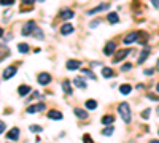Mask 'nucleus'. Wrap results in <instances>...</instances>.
Instances as JSON below:
<instances>
[{
	"label": "nucleus",
	"instance_id": "1",
	"mask_svg": "<svg viewBox=\"0 0 159 143\" xmlns=\"http://www.w3.org/2000/svg\"><path fill=\"white\" fill-rule=\"evenodd\" d=\"M118 111H119V115H121L124 122H130V107H129V103H127V102L119 103Z\"/></svg>",
	"mask_w": 159,
	"mask_h": 143
},
{
	"label": "nucleus",
	"instance_id": "40",
	"mask_svg": "<svg viewBox=\"0 0 159 143\" xmlns=\"http://www.w3.org/2000/svg\"><path fill=\"white\" fill-rule=\"evenodd\" d=\"M2 35H3V29L0 27V37H2Z\"/></svg>",
	"mask_w": 159,
	"mask_h": 143
},
{
	"label": "nucleus",
	"instance_id": "13",
	"mask_svg": "<svg viewBox=\"0 0 159 143\" xmlns=\"http://www.w3.org/2000/svg\"><path fill=\"white\" fill-rule=\"evenodd\" d=\"M10 54V49L6 48L5 45H0V62H2V60H5V57L8 56Z\"/></svg>",
	"mask_w": 159,
	"mask_h": 143
},
{
	"label": "nucleus",
	"instance_id": "24",
	"mask_svg": "<svg viewBox=\"0 0 159 143\" xmlns=\"http://www.w3.org/2000/svg\"><path fill=\"white\" fill-rule=\"evenodd\" d=\"M35 38H40V40H43L45 35H43V32H41V29H38V27H35V30H34V33H32Z\"/></svg>",
	"mask_w": 159,
	"mask_h": 143
},
{
	"label": "nucleus",
	"instance_id": "11",
	"mask_svg": "<svg viewBox=\"0 0 159 143\" xmlns=\"http://www.w3.org/2000/svg\"><path fill=\"white\" fill-rule=\"evenodd\" d=\"M6 137H8L10 140L16 142L18 138H19V129H18V127H13V129H11L10 132H8V135H6Z\"/></svg>",
	"mask_w": 159,
	"mask_h": 143
},
{
	"label": "nucleus",
	"instance_id": "10",
	"mask_svg": "<svg viewBox=\"0 0 159 143\" xmlns=\"http://www.w3.org/2000/svg\"><path fill=\"white\" fill-rule=\"evenodd\" d=\"M16 75V67H8L5 72H3V80H8V78H11V76H14Z\"/></svg>",
	"mask_w": 159,
	"mask_h": 143
},
{
	"label": "nucleus",
	"instance_id": "36",
	"mask_svg": "<svg viewBox=\"0 0 159 143\" xmlns=\"http://www.w3.org/2000/svg\"><path fill=\"white\" fill-rule=\"evenodd\" d=\"M22 3H24V5H32L34 0H22Z\"/></svg>",
	"mask_w": 159,
	"mask_h": 143
},
{
	"label": "nucleus",
	"instance_id": "8",
	"mask_svg": "<svg viewBox=\"0 0 159 143\" xmlns=\"http://www.w3.org/2000/svg\"><path fill=\"white\" fill-rule=\"evenodd\" d=\"M61 33L62 35H70V33H73V26L72 24H62V27H61Z\"/></svg>",
	"mask_w": 159,
	"mask_h": 143
},
{
	"label": "nucleus",
	"instance_id": "25",
	"mask_svg": "<svg viewBox=\"0 0 159 143\" xmlns=\"http://www.w3.org/2000/svg\"><path fill=\"white\" fill-rule=\"evenodd\" d=\"M86 108H88V110H96V108H97V102H96V100H88Z\"/></svg>",
	"mask_w": 159,
	"mask_h": 143
},
{
	"label": "nucleus",
	"instance_id": "30",
	"mask_svg": "<svg viewBox=\"0 0 159 143\" xmlns=\"http://www.w3.org/2000/svg\"><path fill=\"white\" fill-rule=\"evenodd\" d=\"M14 0H0V5H13Z\"/></svg>",
	"mask_w": 159,
	"mask_h": 143
},
{
	"label": "nucleus",
	"instance_id": "9",
	"mask_svg": "<svg viewBox=\"0 0 159 143\" xmlns=\"http://www.w3.org/2000/svg\"><path fill=\"white\" fill-rule=\"evenodd\" d=\"M148 54H150V46H145V48H143V51L140 53V57H138L137 62L138 64H143L146 60V57H148Z\"/></svg>",
	"mask_w": 159,
	"mask_h": 143
},
{
	"label": "nucleus",
	"instance_id": "39",
	"mask_svg": "<svg viewBox=\"0 0 159 143\" xmlns=\"http://www.w3.org/2000/svg\"><path fill=\"white\" fill-rule=\"evenodd\" d=\"M156 70L159 72V59H158V64H156Z\"/></svg>",
	"mask_w": 159,
	"mask_h": 143
},
{
	"label": "nucleus",
	"instance_id": "34",
	"mask_svg": "<svg viewBox=\"0 0 159 143\" xmlns=\"http://www.w3.org/2000/svg\"><path fill=\"white\" fill-rule=\"evenodd\" d=\"M153 2V6L154 8H159V0H151Z\"/></svg>",
	"mask_w": 159,
	"mask_h": 143
},
{
	"label": "nucleus",
	"instance_id": "22",
	"mask_svg": "<svg viewBox=\"0 0 159 143\" xmlns=\"http://www.w3.org/2000/svg\"><path fill=\"white\" fill-rule=\"evenodd\" d=\"M73 83H75V86H78L80 89H84V88H86V83H84L81 78H75V80H73Z\"/></svg>",
	"mask_w": 159,
	"mask_h": 143
},
{
	"label": "nucleus",
	"instance_id": "29",
	"mask_svg": "<svg viewBox=\"0 0 159 143\" xmlns=\"http://www.w3.org/2000/svg\"><path fill=\"white\" fill-rule=\"evenodd\" d=\"M83 72H84V75H86V76H89L91 80H96V75H94V73H92L91 70H83Z\"/></svg>",
	"mask_w": 159,
	"mask_h": 143
},
{
	"label": "nucleus",
	"instance_id": "5",
	"mask_svg": "<svg viewBox=\"0 0 159 143\" xmlns=\"http://www.w3.org/2000/svg\"><path fill=\"white\" fill-rule=\"evenodd\" d=\"M138 40V32H130L129 35H126L124 37V45H130V43H134V41H137Z\"/></svg>",
	"mask_w": 159,
	"mask_h": 143
},
{
	"label": "nucleus",
	"instance_id": "37",
	"mask_svg": "<svg viewBox=\"0 0 159 143\" xmlns=\"http://www.w3.org/2000/svg\"><path fill=\"white\" fill-rule=\"evenodd\" d=\"M142 116H143V118H148V116H150V110H145V111H143V115H142Z\"/></svg>",
	"mask_w": 159,
	"mask_h": 143
},
{
	"label": "nucleus",
	"instance_id": "28",
	"mask_svg": "<svg viewBox=\"0 0 159 143\" xmlns=\"http://www.w3.org/2000/svg\"><path fill=\"white\" fill-rule=\"evenodd\" d=\"M38 111V107L35 105V107H29L27 108V113H30V115H34V113H37Z\"/></svg>",
	"mask_w": 159,
	"mask_h": 143
},
{
	"label": "nucleus",
	"instance_id": "21",
	"mask_svg": "<svg viewBox=\"0 0 159 143\" xmlns=\"http://www.w3.org/2000/svg\"><path fill=\"white\" fill-rule=\"evenodd\" d=\"M119 91H121V94L127 95V94H130V91H132V88H130L129 84H123V86L119 88Z\"/></svg>",
	"mask_w": 159,
	"mask_h": 143
},
{
	"label": "nucleus",
	"instance_id": "43",
	"mask_svg": "<svg viewBox=\"0 0 159 143\" xmlns=\"http://www.w3.org/2000/svg\"><path fill=\"white\" fill-rule=\"evenodd\" d=\"M38 2H43V0H38Z\"/></svg>",
	"mask_w": 159,
	"mask_h": 143
},
{
	"label": "nucleus",
	"instance_id": "20",
	"mask_svg": "<svg viewBox=\"0 0 159 143\" xmlns=\"http://www.w3.org/2000/svg\"><path fill=\"white\" fill-rule=\"evenodd\" d=\"M18 92H19V95H27V94L30 92V88H29V86H24V84H22V86H19Z\"/></svg>",
	"mask_w": 159,
	"mask_h": 143
},
{
	"label": "nucleus",
	"instance_id": "17",
	"mask_svg": "<svg viewBox=\"0 0 159 143\" xmlns=\"http://www.w3.org/2000/svg\"><path fill=\"white\" fill-rule=\"evenodd\" d=\"M62 89H64L65 94H68V95L72 94V88H70V81H68V80H64V83H62Z\"/></svg>",
	"mask_w": 159,
	"mask_h": 143
},
{
	"label": "nucleus",
	"instance_id": "31",
	"mask_svg": "<svg viewBox=\"0 0 159 143\" xmlns=\"http://www.w3.org/2000/svg\"><path fill=\"white\" fill-rule=\"evenodd\" d=\"M130 68H132V65H130V64H124L121 67V72H127V70H130Z\"/></svg>",
	"mask_w": 159,
	"mask_h": 143
},
{
	"label": "nucleus",
	"instance_id": "26",
	"mask_svg": "<svg viewBox=\"0 0 159 143\" xmlns=\"http://www.w3.org/2000/svg\"><path fill=\"white\" fill-rule=\"evenodd\" d=\"M18 49H19V53H27V51H29V45H27V43H19Z\"/></svg>",
	"mask_w": 159,
	"mask_h": 143
},
{
	"label": "nucleus",
	"instance_id": "3",
	"mask_svg": "<svg viewBox=\"0 0 159 143\" xmlns=\"http://www.w3.org/2000/svg\"><path fill=\"white\" fill-rule=\"evenodd\" d=\"M129 53H130L129 49H119V51L115 53V56H113V59H111V60H113V62H121L123 59H126V57H127V54H129Z\"/></svg>",
	"mask_w": 159,
	"mask_h": 143
},
{
	"label": "nucleus",
	"instance_id": "38",
	"mask_svg": "<svg viewBox=\"0 0 159 143\" xmlns=\"http://www.w3.org/2000/svg\"><path fill=\"white\" fill-rule=\"evenodd\" d=\"M3 130H5V122L0 121V132H3Z\"/></svg>",
	"mask_w": 159,
	"mask_h": 143
},
{
	"label": "nucleus",
	"instance_id": "42",
	"mask_svg": "<svg viewBox=\"0 0 159 143\" xmlns=\"http://www.w3.org/2000/svg\"><path fill=\"white\" fill-rule=\"evenodd\" d=\"M156 89H158V92H159V83H158V86H156Z\"/></svg>",
	"mask_w": 159,
	"mask_h": 143
},
{
	"label": "nucleus",
	"instance_id": "2",
	"mask_svg": "<svg viewBox=\"0 0 159 143\" xmlns=\"http://www.w3.org/2000/svg\"><path fill=\"white\" fill-rule=\"evenodd\" d=\"M35 21H27L26 24H24V27H22V35L24 37H27V35H32L34 33V30H35Z\"/></svg>",
	"mask_w": 159,
	"mask_h": 143
},
{
	"label": "nucleus",
	"instance_id": "4",
	"mask_svg": "<svg viewBox=\"0 0 159 143\" xmlns=\"http://www.w3.org/2000/svg\"><path fill=\"white\" fill-rule=\"evenodd\" d=\"M38 84H43V86H46L48 83H51V75L49 73H46V72H41V73H38Z\"/></svg>",
	"mask_w": 159,
	"mask_h": 143
},
{
	"label": "nucleus",
	"instance_id": "23",
	"mask_svg": "<svg viewBox=\"0 0 159 143\" xmlns=\"http://www.w3.org/2000/svg\"><path fill=\"white\" fill-rule=\"evenodd\" d=\"M102 75L105 76V78H111V76L115 75V73H113V70H111V68L105 67V68H103V70H102Z\"/></svg>",
	"mask_w": 159,
	"mask_h": 143
},
{
	"label": "nucleus",
	"instance_id": "33",
	"mask_svg": "<svg viewBox=\"0 0 159 143\" xmlns=\"http://www.w3.org/2000/svg\"><path fill=\"white\" fill-rule=\"evenodd\" d=\"M83 140H84V143H92V140H91V137H89V135H84Z\"/></svg>",
	"mask_w": 159,
	"mask_h": 143
},
{
	"label": "nucleus",
	"instance_id": "32",
	"mask_svg": "<svg viewBox=\"0 0 159 143\" xmlns=\"http://www.w3.org/2000/svg\"><path fill=\"white\" fill-rule=\"evenodd\" d=\"M30 130H32V132H41V127L40 126H30Z\"/></svg>",
	"mask_w": 159,
	"mask_h": 143
},
{
	"label": "nucleus",
	"instance_id": "16",
	"mask_svg": "<svg viewBox=\"0 0 159 143\" xmlns=\"http://www.w3.org/2000/svg\"><path fill=\"white\" fill-rule=\"evenodd\" d=\"M73 113H75V116H78L81 119L88 118V111L86 110H81V108H75V110H73Z\"/></svg>",
	"mask_w": 159,
	"mask_h": 143
},
{
	"label": "nucleus",
	"instance_id": "7",
	"mask_svg": "<svg viewBox=\"0 0 159 143\" xmlns=\"http://www.w3.org/2000/svg\"><path fill=\"white\" fill-rule=\"evenodd\" d=\"M115 49H116V43H115V41H108V43L105 45V49H103V53H105L107 56H111V54L115 53Z\"/></svg>",
	"mask_w": 159,
	"mask_h": 143
},
{
	"label": "nucleus",
	"instance_id": "12",
	"mask_svg": "<svg viewBox=\"0 0 159 143\" xmlns=\"http://www.w3.org/2000/svg\"><path fill=\"white\" fill-rule=\"evenodd\" d=\"M81 67L80 60H67V68L68 70H76V68Z\"/></svg>",
	"mask_w": 159,
	"mask_h": 143
},
{
	"label": "nucleus",
	"instance_id": "14",
	"mask_svg": "<svg viewBox=\"0 0 159 143\" xmlns=\"http://www.w3.org/2000/svg\"><path fill=\"white\" fill-rule=\"evenodd\" d=\"M73 16H75V13H73L72 10H64V11L61 13V18L64 19V21H67V19H72Z\"/></svg>",
	"mask_w": 159,
	"mask_h": 143
},
{
	"label": "nucleus",
	"instance_id": "19",
	"mask_svg": "<svg viewBox=\"0 0 159 143\" xmlns=\"http://www.w3.org/2000/svg\"><path fill=\"white\" fill-rule=\"evenodd\" d=\"M111 122H115V116H111V115H107V116H103V118H102V124L110 126Z\"/></svg>",
	"mask_w": 159,
	"mask_h": 143
},
{
	"label": "nucleus",
	"instance_id": "27",
	"mask_svg": "<svg viewBox=\"0 0 159 143\" xmlns=\"http://www.w3.org/2000/svg\"><path fill=\"white\" fill-rule=\"evenodd\" d=\"M113 132H115V127H113V126H110V127H107V129H103L102 135H107V137H108V135H111Z\"/></svg>",
	"mask_w": 159,
	"mask_h": 143
},
{
	"label": "nucleus",
	"instance_id": "15",
	"mask_svg": "<svg viewBox=\"0 0 159 143\" xmlns=\"http://www.w3.org/2000/svg\"><path fill=\"white\" fill-rule=\"evenodd\" d=\"M48 118L49 119H62V113L57 110H51V111H48Z\"/></svg>",
	"mask_w": 159,
	"mask_h": 143
},
{
	"label": "nucleus",
	"instance_id": "35",
	"mask_svg": "<svg viewBox=\"0 0 159 143\" xmlns=\"http://www.w3.org/2000/svg\"><path fill=\"white\" fill-rule=\"evenodd\" d=\"M145 75H153V68H146V70H145Z\"/></svg>",
	"mask_w": 159,
	"mask_h": 143
},
{
	"label": "nucleus",
	"instance_id": "18",
	"mask_svg": "<svg viewBox=\"0 0 159 143\" xmlns=\"http://www.w3.org/2000/svg\"><path fill=\"white\" fill-rule=\"evenodd\" d=\"M107 19H108V22H110V24H116V22H119V16L116 13H110L107 16Z\"/></svg>",
	"mask_w": 159,
	"mask_h": 143
},
{
	"label": "nucleus",
	"instance_id": "41",
	"mask_svg": "<svg viewBox=\"0 0 159 143\" xmlns=\"http://www.w3.org/2000/svg\"><path fill=\"white\" fill-rule=\"evenodd\" d=\"M150 143H159V140H151Z\"/></svg>",
	"mask_w": 159,
	"mask_h": 143
},
{
	"label": "nucleus",
	"instance_id": "6",
	"mask_svg": "<svg viewBox=\"0 0 159 143\" xmlns=\"http://www.w3.org/2000/svg\"><path fill=\"white\" fill-rule=\"evenodd\" d=\"M107 8H110V3H100V5H97L96 8L89 10V11H88V14H96V13H99V11L107 10Z\"/></svg>",
	"mask_w": 159,
	"mask_h": 143
}]
</instances>
